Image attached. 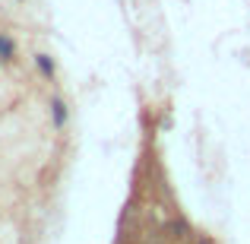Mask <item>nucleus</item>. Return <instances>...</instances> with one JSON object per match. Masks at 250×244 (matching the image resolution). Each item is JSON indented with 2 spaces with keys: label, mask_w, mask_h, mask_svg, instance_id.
Listing matches in <instances>:
<instances>
[{
  "label": "nucleus",
  "mask_w": 250,
  "mask_h": 244,
  "mask_svg": "<svg viewBox=\"0 0 250 244\" xmlns=\"http://www.w3.org/2000/svg\"><path fill=\"white\" fill-rule=\"evenodd\" d=\"M13 57H16V44H13L10 35L0 32V61H13Z\"/></svg>",
  "instance_id": "nucleus-1"
},
{
  "label": "nucleus",
  "mask_w": 250,
  "mask_h": 244,
  "mask_svg": "<svg viewBox=\"0 0 250 244\" xmlns=\"http://www.w3.org/2000/svg\"><path fill=\"white\" fill-rule=\"evenodd\" d=\"M51 114H54L57 127H63V124H67V105H63L61 98H51Z\"/></svg>",
  "instance_id": "nucleus-2"
},
{
  "label": "nucleus",
  "mask_w": 250,
  "mask_h": 244,
  "mask_svg": "<svg viewBox=\"0 0 250 244\" xmlns=\"http://www.w3.org/2000/svg\"><path fill=\"white\" fill-rule=\"evenodd\" d=\"M35 64H38V70H42V73L48 76V80L54 76V61H51L48 54H35Z\"/></svg>",
  "instance_id": "nucleus-3"
},
{
  "label": "nucleus",
  "mask_w": 250,
  "mask_h": 244,
  "mask_svg": "<svg viewBox=\"0 0 250 244\" xmlns=\"http://www.w3.org/2000/svg\"><path fill=\"white\" fill-rule=\"evenodd\" d=\"M196 244H209V241H196Z\"/></svg>",
  "instance_id": "nucleus-4"
},
{
  "label": "nucleus",
  "mask_w": 250,
  "mask_h": 244,
  "mask_svg": "<svg viewBox=\"0 0 250 244\" xmlns=\"http://www.w3.org/2000/svg\"><path fill=\"white\" fill-rule=\"evenodd\" d=\"M19 3H22V0H19Z\"/></svg>",
  "instance_id": "nucleus-5"
}]
</instances>
